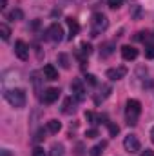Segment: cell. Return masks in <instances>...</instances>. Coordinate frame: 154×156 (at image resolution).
I'll return each mask as SVG.
<instances>
[{"label":"cell","instance_id":"obj_1","mask_svg":"<svg viewBox=\"0 0 154 156\" xmlns=\"http://www.w3.org/2000/svg\"><path fill=\"white\" fill-rule=\"evenodd\" d=\"M4 98L9 102L11 107L15 109H22L26 107V102H27V94L24 89L20 87H13V89H4Z\"/></svg>","mask_w":154,"mask_h":156},{"label":"cell","instance_id":"obj_2","mask_svg":"<svg viewBox=\"0 0 154 156\" xmlns=\"http://www.w3.org/2000/svg\"><path fill=\"white\" fill-rule=\"evenodd\" d=\"M142 115V104L134 98L127 100V105H125V120L129 125H136L138 123V118Z\"/></svg>","mask_w":154,"mask_h":156},{"label":"cell","instance_id":"obj_3","mask_svg":"<svg viewBox=\"0 0 154 156\" xmlns=\"http://www.w3.org/2000/svg\"><path fill=\"white\" fill-rule=\"evenodd\" d=\"M91 26H93L91 37H98L100 33H103L109 27V20H107V16L103 13H94L93 15V20H91Z\"/></svg>","mask_w":154,"mask_h":156},{"label":"cell","instance_id":"obj_4","mask_svg":"<svg viewBox=\"0 0 154 156\" xmlns=\"http://www.w3.org/2000/svg\"><path fill=\"white\" fill-rule=\"evenodd\" d=\"M45 38L51 40V42H62L64 40V29H62V26L60 24H51L49 27H47V31H45Z\"/></svg>","mask_w":154,"mask_h":156},{"label":"cell","instance_id":"obj_5","mask_svg":"<svg viewBox=\"0 0 154 156\" xmlns=\"http://www.w3.org/2000/svg\"><path fill=\"white\" fill-rule=\"evenodd\" d=\"M123 147H125V151L131 153V154H136V153H140V149H142L140 140H138V136H134V134H129V136L123 138Z\"/></svg>","mask_w":154,"mask_h":156},{"label":"cell","instance_id":"obj_6","mask_svg":"<svg viewBox=\"0 0 154 156\" xmlns=\"http://www.w3.org/2000/svg\"><path fill=\"white\" fill-rule=\"evenodd\" d=\"M71 91H73V96H75V100L76 102H83L85 100V89H83V83H82V80H73V83H71Z\"/></svg>","mask_w":154,"mask_h":156},{"label":"cell","instance_id":"obj_7","mask_svg":"<svg viewBox=\"0 0 154 156\" xmlns=\"http://www.w3.org/2000/svg\"><path fill=\"white\" fill-rule=\"evenodd\" d=\"M15 55L20 58V60H27L29 58V47L24 40H16L15 42Z\"/></svg>","mask_w":154,"mask_h":156},{"label":"cell","instance_id":"obj_8","mask_svg":"<svg viewBox=\"0 0 154 156\" xmlns=\"http://www.w3.org/2000/svg\"><path fill=\"white\" fill-rule=\"evenodd\" d=\"M58 96H60V89L49 87V89H45V93H44V96H42V102L47 104V105H51V104H54V102L58 100Z\"/></svg>","mask_w":154,"mask_h":156},{"label":"cell","instance_id":"obj_9","mask_svg":"<svg viewBox=\"0 0 154 156\" xmlns=\"http://www.w3.org/2000/svg\"><path fill=\"white\" fill-rule=\"evenodd\" d=\"M127 75V67H114V69H107V78L109 80H121Z\"/></svg>","mask_w":154,"mask_h":156},{"label":"cell","instance_id":"obj_10","mask_svg":"<svg viewBox=\"0 0 154 156\" xmlns=\"http://www.w3.org/2000/svg\"><path fill=\"white\" fill-rule=\"evenodd\" d=\"M121 56H123V60H134L138 56V49L132 47V45H123L121 47Z\"/></svg>","mask_w":154,"mask_h":156},{"label":"cell","instance_id":"obj_11","mask_svg":"<svg viewBox=\"0 0 154 156\" xmlns=\"http://www.w3.org/2000/svg\"><path fill=\"white\" fill-rule=\"evenodd\" d=\"M67 26H69V37H67V38L73 40L78 33H80V24H78L73 16H69V18H67Z\"/></svg>","mask_w":154,"mask_h":156},{"label":"cell","instance_id":"obj_12","mask_svg":"<svg viewBox=\"0 0 154 156\" xmlns=\"http://www.w3.org/2000/svg\"><path fill=\"white\" fill-rule=\"evenodd\" d=\"M75 111H76V102L73 100V96L65 98V100H64V107H62V113H64V115H73Z\"/></svg>","mask_w":154,"mask_h":156},{"label":"cell","instance_id":"obj_13","mask_svg":"<svg viewBox=\"0 0 154 156\" xmlns=\"http://www.w3.org/2000/svg\"><path fill=\"white\" fill-rule=\"evenodd\" d=\"M44 76L47 78V80H58V71H56V67L54 66H51V64H47V66H44Z\"/></svg>","mask_w":154,"mask_h":156},{"label":"cell","instance_id":"obj_14","mask_svg":"<svg viewBox=\"0 0 154 156\" xmlns=\"http://www.w3.org/2000/svg\"><path fill=\"white\" fill-rule=\"evenodd\" d=\"M113 51H114V44H113V42H105V44H102V47H100V58H107V56H111Z\"/></svg>","mask_w":154,"mask_h":156},{"label":"cell","instance_id":"obj_15","mask_svg":"<svg viewBox=\"0 0 154 156\" xmlns=\"http://www.w3.org/2000/svg\"><path fill=\"white\" fill-rule=\"evenodd\" d=\"M45 129H47V133L56 134V133L62 129V123H60L58 120H49V122H47V125H45Z\"/></svg>","mask_w":154,"mask_h":156},{"label":"cell","instance_id":"obj_16","mask_svg":"<svg viewBox=\"0 0 154 156\" xmlns=\"http://www.w3.org/2000/svg\"><path fill=\"white\" fill-rule=\"evenodd\" d=\"M85 118H87L93 125H98V123H102V122L105 120V116H102V115H94L93 111H87V113H85Z\"/></svg>","mask_w":154,"mask_h":156},{"label":"cell","instance_id":"obj_17","mask_svg":"<svg viewBox=\"0 0 154 156\" xmlns=\"http://www.w3.org/2000/svg\"><path fill=\"white\" fill-rule=\"evenodd\" d=\"M22 18H24V11L18 9V7L7 13V20H11V22H18V20H22Z\"/></svg>","mask_w":154,"mask_h":156},{"label":"cell","instance_id":"obj_18","mask_svg":"<svg viewBox=\"0 0 154 156\" xmlns=\"http://www.w3.org/2000/svg\"><path fill=\"white\" fill-rule=\"evenodd\" d=\"M107 147V142H102V144H96L94 147H91L89 149V154L91 156H102V153H103V149Z\"/></svg>","mask_w":154,"mask_h":156},{"label":"cell","instance_id":"obj_19","mask_svg":"<svg viewBox=\"0 0 154 156\" xmlns=\"http://www.w3.org/2000/svg\"><path fill=\"white\" fill-rule=\"evenodd\" d=\"M51 156H64V145L62 144H53L51 145Z\"/></svg>","mask_w":154,"mask_h":156},{"label":"cell","instance_id":"obj_20","mask_svg":"<svg viewBox=\"0 0 154 156\" xmlns=\"http://www.w3.org/2000/svg\"><path fill=\"white\" fill-rule=\"evenodd\" d=\"M58 64H60L64 69H69V67H71V66H69V56H67L65 53H60V55H58Z\"/></svg>","mask_w":154,"mask_h":156},{"label":"cell","instance_id":"obj_21","mask_svg":"<svg viewBox=\"0 0 154 156\" xmlns=\"http://www.w3.org/2000/svg\"><path fill=\"white\" fill-rule=\"evenodd\" d=\"M9 35H11V29L7 24H0V37L2 40H9Z\"/></svg>","mask_w":154,"mask_h":156},{"label":"cell","instance_id":"obj_22","mask_svg":"<svg viewBox=\"0 0 154 156\" xmlns=\"http://www.w3.org/2000/svg\"><path fill=\"white\" fill-rule=\"evenodd\" d=\"M145 56H147L149 60L154 58V44H147V45H145Z\"/></svg>","mask_w":154,"mask_h":156},{"label":"cell","instance_id":"obj_23","mask_svg":"<svg viewBox=\"0 0 154 156\" xmlns=\"http://www.w3.org/2000/svg\"><path fill=\"white\" fill-rule=\"evenodd\" d=\"M80 51L85 55V56H89L91 55V51H93V47H91V44H87V42H83L82 45H80Z\"/></svg>","mask_w":154,"mask_h":156},{"label":"cell","instance_id":"obj_24","mask_svg":"<svg viewBox=\"0 0 154 156\" xmlns=\"http://www.w3.org/2000/svg\"><path fill=\"white\" fill-rule=\"evenodd\" d=\"M134 40H136V42H147V40H149V33H145V31H140V33H136Z\"/></svg>","mask_w":154,"mask_h":156},{"label":"cell","instance_id":"obj_25","mask_svg":"<svg viewBox=\"0 0 154 156\" xmlns=\"http://www.w3.org/2000/svg\"><path fill=\"white\" fill-rule=\"evenodd\" d=\"M107 5H109L111 9H118V7L123 5V0H107Z\"/></svg>","mask_w":154,"mask_h":156},{"label":"cell","instance_id":"obj_26","mask_svg":"<svg viewBox=\"0 0 154 156\" xmlns=\"http://www.w3.org/2000/svg\"><path fill=\"white\" fill-rule=\"evenodd\" d=\"M109 125V133H111V136H116L118 133H120V127L118 125H114V123H107Z\"/></svg>","mask_w":154,"mask_h":156},{"label":"cell","instance_id":"obj_27","mask_svg":"<svg viewBox=\"0 0 154 156\" xmlns=\"http://www.w3.org/2000/svg\"><path fill=\"white\" fill-rule=\"evenodd\" d=\"M31 156H45L44 147H35V149H33V153H31Z\"/></svg>","mask_w":154,"mask_h":156},{"label":"cell","instance_id":"obj_28","mask_svg":"<svg viewBox=\"0 0 154 156\" xmlns=\"http://www.w3.org/2000/svg\"><path fill=\"white\" fill-rule=\"evenodd\" d=\"M85 136H87V138H96V136H98V129H89V131L85 133Z\"/></svg>","mask_w":154,"mask_h":156},{"label":"cell","instance_id":"obj_29","mask_svg":"<svg viewBox=\"0 0 154 156\" xmlns=\"http://www.w3.org/2000/svg\"><path fill=\"white\" fill-rule=\"evenodd\" d=\"M85 80H87L91 85H96V78L93 76V75H87V76H85Z\"/></svg>","mask_w":154,"mask_h":156},{"label":"cell","instance_id":"obj_30","mask_svg":"<svg viewBox=\"0 0 154 156\" xmlns=\"http://www.w3.org/2000/svg\"><path fill=\"white\" fill-rule=\"evenodd\" d=\"M45 136H44V131H38L37 133V136H35V142H40V140H44Z\"/></svg>","mask_w":154,"mask_h":156},{"label":"cell","instance_id":"obj_31","mask_svg":"<svg viewBox=\"0 0 154 156\" xmlns=\"http://www.w3.org/2000/svg\"><path fill=\"white\" fill-rule=\"evenodd\" d=\"M140 156H154V151H151V149H145V151H142V154Z\"/></svg>","mask_w":154,"mask_h":156},{"label":"cell","instance_id":"obj_32","mask_svg":"<svg viewBox=\"0 0 154 156\" xmlns=\"http://www.w3.org/2000/svg\"><path fill=\"white\" fill-rule=\"evenodd\" d=\"M5 4H7V0H0V9H5Z\"/></svg>","mask_w":154,"mask_h":156},{"label":"cell","instance_id":"obj_33","mask_svg":"<svg viewBox=\"0 0 154 156\" xmlns=\"http://www.w3.org/2000/svg\"><path fill=\"white\" fill-rule=\"evenodd\" d=\"M151 140H152V144H154V127L151 129Z\"/></svg>","mask_w":154,"mask_h":156}]
</instances>
